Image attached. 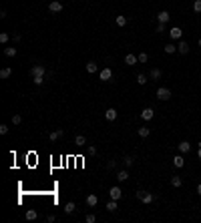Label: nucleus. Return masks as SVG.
<instances>
[{
    "label": "nucleus",
    "instance_id": "1",
    "mask_svg": "<svg viewBox=\"0 0 201 223\" xmlns=\"http://www.w3.org/2000/svg\"><path fill=\"white\" fill-rule=\"evenodd\" d=\"M137 199H139L141 203L149 205V203H153V199H155V195H153V193H147V191H137Z\"/></svg>",
    "mask_w": 201,
    "mask_h": 223
},
{
    "label": "nucleus",
    "instance_id": "2",
    "mask_svg": "<svg viewBox=\"0 0 201 223\" xmlns=\"http://www.w3.org/2000/svg\"><path fill=\"white\" fill-rule=\"evenodd\" d=\"M173 97L171 95V91L167 87H161V89H157V98H159V101H169V98Z\"/></svg>",
    "mask_w": 201,
    "mask_h": 223
},
{
    "label": "nucleus",
    "instance_id": "3",
    "mask_svg": "<svg viewBox=\"0 0 201 223\" xmlns=\"http://www.w3.org/2000/svg\"><path fill=\"white\" fill-rule=\"evenodd\" d=\"M30 75H32V79H34V76H44L46 75V68L42 66V64H34V66L30 68Z\"/></svg>",
    "mask_w": 201,
    "mask_h": 223
},
{
    "label": "nucleus",
    "instance_id": "4",
    "mask_svg": "<svg viewBox=\"0 0 201 223\" xmlns=\"http://www.w3.org/2000/svg\"><path fill=\"white\" fill-rule=\"evenodd\" d=\"M109 197H111V199H115V201H119V199L123 197V191H121V187H119V185L111 187V189H109Z\"/></svg>",
    "mask_w": 201,
    "mask_h": 223
},
{
    "label": "nucleus",
    "instance_id": "5",
    "mask_svg": "<svg viewBox=\"0 0 201 223\" xmlns=\"http://www.w3.org/2000/svg\"><path fill=\"white\" fill-rule=\"evenodd\" d=\"M169 36H171V40H181V36H183V30L179 26H173L169 30Z\"/></svg>",
    "mask_w": 201,
    "mask_h": 223
},
{
    "label": "nucleus",
    "instance_id": "6",
    "mask_svg": "<svg viewBox=\"0 0 201 223\" xmlns=\"http://www.w3.org/2000/svg\"><path fill=\"white\" fill-rule=\"evenodd\" d=\"M99 79L101 80H111L113 79V71H111V66H105L103 71L99 72Z\"/></svg>",
    "mask_w": 201,
    "mask_h": 223
},
{
    "label": "nucleus",
    "instance_id": "7",
    "mask_svg": "<svg viewBox=\"0 0 201 223\" xmlns=\"http://www.w3.org/2000/svg\"><path fill=\"white\" fill-rule=\"evenodd\" d=\"M153 117H155V111H153L151 107H147V109L141 111V119H143V121H151Z\"/></svg>",
    "mask_w": 201,
    "mask_h": 223
},
{
    "label": "nucleus",
    "instance_id": "8",
    "mask_svg": "<svg viewBox=\"0 0 201 223\" xmlns=\"http://www.w3.org/2000/svg\"><path fill=\"white\" fill-rule=\"evenodd\" d=\"M48 10H50V12H61V10H62V2H58V0H53V2L48 4Z\"/></svg>",
    "mask_w": 201,
    "mask_h": 223
},
{
    "label": "nucleus",
    "instance_id": "9",
    "mask_svg": "<svg viewBox=\"0 0 201 223\" xmlns=\"http://www.w3.org/2000/svg\"><path fill=\"white\" fill-rule=\"evenodd\" d=\"M117 109H107L105 111V119H107V121H115V119H117Z\"/></svg>",
    "mask_w": 201,
    "mask_h": 223
},
{
    "label": "nucleus",
    "instance_id": "10",
    "mask_svg": "<svg viewBox=\"0 0 201 223\" xmlns=\"http://www.w3.org/2000/svg\"><path fill=\"white\" fill-rule=\"evenodd\" d=\"M169 18H171V14H169L167 10H161L159 14H157V20H159V22H165V24H167V22H169Z\"/></svg>",
    "mask_w": 201,
    "mask_h": 223
},
{
    "label": "nucleus",
    "instance_id": "11",
    "mask_svg": "<svg viewBox=\"0 0 201 223\" xmlns=\"http://www.w3.org/2000/svg\"><path fill=\"white\" fill-rule=\"evenodd\" d=\"M161 75H163L161 68H151V71H149V79H153V80H159Z\"/></svg>",
    "mask_w": 201,
    "mask_h": 223
},
{
    "label": "nucleus",
    "instance_id": "12",
    "mask_svg": "<svg viewBox=\"0 0 201 223\" xmlns=\"http://www.w3.org/2000/svg\"><path fill=\"white\" fill-rule=\"evenodd\" d=\"M177 52L179 54H187V52H189V44H187L185 40H181V42H179V46H177Z\"/></svg>",
    "mask_w": 201,
    "mask_h": 223
},
{
    "label": "nucleus",
    "instance_id": "13",
    "mask_svg": "<svg viewBox=\"0 0 201 223\" xmlns=\"http://www.w3.org/2000/svg\"><path fill=\"white\" fill-rule=\"evenodd\" d=\"M177 149H179V153H189V149H191L189 141H181V143L177 145Z\"/></svg>",
    "mask_w": 201,
    "mask_h": 223
},
{
    "label": "nucleus",
    "instance_id": "14",
    "mask_svg": "<svg viewBox=\"0 0 201 223\" xmlns=\"http://www.w3.org/2000/svg\"><path fill=\"white\" fill-rule=\"evenodd\" d=\"M173 165L177 167V169H181V167L185 165V159H183V155H175V157H173Z\"/></svg>",
    "mask_w": 201,
    "mask_h": 223
},
{
    "label": "nucleus",
    "instance_id": "15",
    "mask_svg": "<svg viewBox=\"0 0 201 223\" xmlns=\"http://www.w3.org/2000/svg\"><path fill=\"white\" fill-rule=\"evenodd\" d=\"M97 203H99V197H97L95 193H91V195L87 197V205H89V207H95Z\"/></svg>",
    "mask_w": 201,
    "mask_h": 223
},
{
    "label": "nucleus",
    "instance_id": "16",
    "mask_svg": "<svg viewBox=\"0 0 201 223\" xmlns=\"http://www.w3.org/2000/svg\"><path fill=\"white\" fill-rule=\"evenodd\" d=\"M139 62V58H137V54H127L125 57V64H129V66H133V64Z\"/></svg>",
    "mask_w": 201,
    "mask_h": 223
},
{
    "label": "nucleus",
    "instance_id": "17",
    "mask_svg": "<svg viewBox=\"0 0 201 223\" xmlns=\"http://www.w3.org/2000/svg\"><path fill=\"white\" fill-rule=\"evenodd\" d=\"M127 179H129V173H127V169H123V171H119V173H117V181H119V183H125Z\"/></svg>",
    "mask_w": 201,
    "mask_h": 223
},
{
    "label": "nucleus",
    "instance_id": "18",
    "mask_svg": "<svg viewBox=\"0 0 201 223\" xmlns=\"http://www.w3.org/2000/svg\"><path fill=\"white\" fill-rule=\"evenodd\" d=\"M171 185L175 187V189H179V187L183 185V181H181V177H177V175H173V177H171Z\"/></svg>",
    "mask_w": 201,
    "mask_h": 223
},
{
    "label": "nucleus",
    "instance_id": "19",
    "mask_svg": "<svg viewBox=\"0 0 201 223\" xmlns=\"http://www.w3.org/2000/svg\"><path fill=\"white\" fill-rule=\"evenodd\" d=\"M137 133H139V137H141V139H145V137H149V135H151V129H149V127H141Z\"/></svg>",
    "mask_w": 201,
    "mask_h": 223
},
{
    "label": "nucleus",
    "instance_id": "20",
    "mask_svg": "<svg viewBox=\"0 0 201 223\" xmlns=\"http://www.w3.org/2000/svg\"><path fill=\"white\" fill-rule=\"evenodd\" d=\"M10 75H12V68L10 66H6V68L0 71V79H10Z\"/></svg>",
    "mask_w": 201,
    "mask_h": 223
},
{
    "label": "nucleus",
    "instance_id": "21",
    "mask_svg": "<svg viewBox=\"0 0 201 223\" xmlns=\"http://www.w3.org/2000/svg\"><path fill=\"white\" fill-rule=\"evenodd\" d=\"M97 71H99V66H97V62H95V61L87 62V72H91V75H93V72H97Z\"/></svg>",
    "mask_w": 201,
    "mask_h": 223
},
{
    "label": "nucleus",
    "instance_id": "22",
    "mask_svg": "<svg viewBox=\"0 0 201 223\" xmlns=\"http://www.w3.org/2000/svg\"><path fill=\"white\" fill-rule=\"evenodd\" d=\"M85 143H87V139H85V135H76V137H75V145H76V147H83Z\"/></svg>",
    "mask_w": 201,
    "mask_h": 223
},
{
    "label": "nucleus",
    "instance_id": "23",
    "mask_svg": "<svg viewBox=\"0 0 201 223\" xmlns=\"http://www.w3.org/2000/svg\"><path fill=\"white\" fill-rule=\"evenodd\" d=\"M165 52H167V54H173V52H177V46H175L173 44V42H169V44H165Z\"/></svg>",
    "mask_w": 201,
    "mask_h": 223
},
{
    "label": "nucleus",
    "instance_id": "24",
    "mask_svg": "<svg viewBox=\"0 0 201 223\" xmlns=\"http://www.w3.org/2000/svg\"><path fill=\"white\" fill-rule=\"evenodd\" d=\"M58 137H62V129H57V131H53V133L48 135V139H50V141H57Z\"/></svg>",
    "mask_w": 201,
    "mask_h": 223
},
{
    "label": "nucleus",
    "instance_id": "25",
    "mask_svg": "<svg viewBox=\"0 0 201 223\" xmlns=\"http://www.w3.org/2000/svg\"><path fill=\"white\" fill-rule=\"evenodd\" d=\"M75 209H76V205L72 203V201H68V203L65 205V213H68V215H71V213H75Z\"/></svg>",
    "mask_w": 201,
    "mask_h": 223
},
{
    "label": "nucleus",
    "instance_id": "26",
    "mask_svg": "<svg viewBox=\"0 0 201 223\" xmlns=\"http://www.w3.org/2000/svg\"><path fill=\"white\" fill-rule=\"evenodd\" d=\"M36 217H38L36 209H28V211H26V219H28V221H34Z\"/></svg>",
    "mask_w": 201,
    "mask_h": 223
},
{
    "label": "nucleus",
    "instance_id": "27",
    "mask_svg": "<svg viewBox=\"0 0 201 223\" xmlns=\"http://www.w3.org/2000/svg\"><path fill=\"white\" fill-rule=\"evenodd\" d=\"M115 22H117V26H125L129 20H127V16H117V18H115Z\"/></svg>",
    "mask_w": 201,
    "mask_h": 223
},
{
    "label": "nucleus",
    "instance_id": "28",
    "mask_svg": "<svg viewBox=\"0 0 201 223\" xmlns=\"http://www.w3.org/2000/svg\"><path fill=\"white\" fill-rule=\"evenodd\" d=\"M8 40H10V34L8 32H0V44H6Z\"/></svg>",
    "mask_w": 201,
    "mask_h": 223
},
{
    "label": "nucleus",
    "instance_id": "29",
    "mask_svg": "<svg viewBox=\"0 0 201 223\" xmlns=\"http://www.w3.org/2000/svg\"><path fill=\"white\" fill-rule=\"evenodd\" d=\"M107 209H109V211H117V201L111 199L109 203H107Z\"/></svg>",
    "mask_w": 201,
    "mask_h": 223
},
{
    "label": "nucleus",
    "instance_id": "30",
    "mask_svg": "<svg viewBox=\"0 0 201 223\" xmlns=\"http://www.w3.org/2000/svg\"><path fill=\"white\" fill-rule=\"evenodd\" d=\"M137 58H139V62H147L149 61V54L147 52H139V54H137Z\"/></svg>",
    "mask_w": 201,
    "mask_h": 223
},
{
    "label": "nucleus",
    "instance_id": "31",
    "mask_svg": "<svg viewBox=\"0 0 201 223\" xmlns=\"http://www.w3.org/2000/svg\"><path fill=\"white\" fill-rule=\"evenodd\" d=\"M123 163H125V167H131V165H133V163H135V159H133V157H131V155H127L125 159H123Z\"/></svg>",
    "mask_w": 201,
    "mask_h": 223
},
{
    "label": "nucleus",
    "instance_id": "32",
    "mask_svg": "<svg viewBox=\"0 0 201 223\" xmlns=\"http://www.w3.org/2000/svg\"><path fill=\"white\" fill-rule=\"evenodd\" d=\"M4 54H6V57H14V54H16V48L8 46V48H4Z\"/></svg>",
    "mask_w": 201,
    "mask_h": 223
},
{
    "label": "nucleus",
    "instance_id": "33",
    "mask_svg": "<svg viewBox=\"0 0 201 223\" xmlns=\"http://www.w3.org/2000/svg\"><path fill=\"white\" fill-rule=\"evenodd\" d=\"M32 83L36 84V87H40V84L44 83V76H34V79H32Z\"/></svg>",
    "mask_w": 201,
    "mask_h": 223
},
{
    "label": "nucleus",
    "instance_id": "34",
    "mask_svg": "<svg viewBox=\"0 0 201 223\" xmlns=\"http://www.w3.org/2000/svg\"><path fill=\"white\" fill-rule=\"evenodd\" d=\"M137 83L145 84V83H147V75H137Z\"/></svg>",
    "mask_w": 201,
    "mask_h": 223
},
{
    "label": "nucleus",
    "instance_id": "35",
    "mask_svg": "<svg viewBox=\"0 0 201 223\" xmlns=\"http://www.w3.org/2000/svg\"><path fill=\"white\" fill-rule=\"evenodd\" d=\"M85 221H87V223H95V221H97V217H95V213H89V215H87V217H85Z\"/></svg>",
    "mask_w": 201,
    "mask_h": 223
},
{
    "label": "nucleus",
    "instance_id": "36",
    "mask_svg": "<svg viewBox=\"0 0 201 223\" xmlns=\"http://www.w3.org/2000/svg\"><path fill=\"white\" fill-rule=\"evenodd\" d=\"M165 30H167V26H165V22H159V24H157V32H165Z\"/></svg>",
    "mask_w": 201,
    "mask_h": 223
},
{
    "label": "nucleus",
    "instance_id": "37",
    "mask_svg": "<svg viewBox=\"0 0 201 223\" xmlns=\"http://www.w3.org/2000/svg\"><path fill=\"white\" fill-rule=\"evenodd\" d=\"M193 10L195 12H201V0H195V2H193Z\"/></svg>",
    "mask_w": 201,
    "mask_h": 223
},
{
    "label": "nucleus",
    "instance_id": "38",
    "mask_svg": "<svg viewBox=\"0 0 201 223\" xmlns=\"http://www.w3.org/2000/svg\"><path fill=\"white\" fill-rule=\"evenodd\" d=\"M12 123H14V125H20V123H22V117H20V115H14V117H12Z\"/></svg>",
    "mask_w": 201,
    "mask_h": 223
},
{
    "label": "nucleus",
    "instance_id": "39",
    "mask_svg": "<svg viewBox=\"0 0 201 223\" xmlns=\"http://www.w3.org/2000/svg\"><path fill=\"white\" fill-rule=\"evenodd\" d=\"M115 165H117V161H109L107 163V169H115Z\"/></svg>",
    "mask_w": 201,
    "mask_h": 223
},
{
    "label": "nucleus",
    "instance_id": "40",
    "mask_svg": "<svg viewBox=\"0 0 201 223\" xmlns=\"http://www.w3.org/2000/svg\"><path fill=\"white\" fill-rule=\"evenodd\" d=\"M20 38H22V36H20V34H18V32H14V34H12V40H14V42H18V40H20Z\"/></svg>",
    "mask_w": 201,
    "mask_h": 223
},
{
    "label": "nucleus",
    "instance_id": "41",
    "mask_svg": "<svg viewBox=\"0 0 201 223\" xmlns=\"http://www.w3.org/2000/svg\"><path fill=\"white\" fill-rule=\"evenodd\" d=\"M0 133H2V135H6V133H8V127H6V125H0Z\"/></svg>",
    "mask_w": 201,
    "mask_h": 223
},
{
    "label": "nucleus",
    "instance_id": "42",
    "mask_svg": "<svg viewBox=\"0 0 201 223\" xmlns=\"http://www.w3.org/2000/svg\"><path fill=\"white\" fill-rule=\"evenodd\" d=\"M87 151H89V153H91V155H97V149H95V147H93V145H91V147H89V149H87Z\"/></svg>",
    "mask_w": 201,
    "mask_h": 223
},
{
    "label": "nucleus",
    "instance_id": "43",
    "mask_svg": "<svg viewBox=\"0 0 201 223\" xmlns=\"http://www.w3.org/2000/svg\"><path fill=\"white\" fill-rule=\"evenodd\" d=\"M54 219H57L54 215H48V217H46V221H48V223H54Z\"/></svg>",
    "mask_w": 201,
    "mask_h": 223
},
{
    "label": "nucleus",
    "instance_id": "44",
    "mask_svg": "<svg viewBox=\"0 0 201 223\" xmlns=\"http://www.w3.org/2000/svg\"><path fill=\"white\" fill-rule=\"evenodd\" d=\"M197 195H201V183L197 185Z\"/></svg>",
    "mask_w": 201,
    "mask_h": 223
},
{
    "label": "nucleus",
    "instance_id": "45",
    "mask_svg": "<svg viewBox=\"0 0 201 223\" xmlns=\"http://www.w3.org/2000/svg\"><path fill=\"white\" fill-rule=\"evenodd\" d=\"M197 157H199V159H201V147L197 149Z\"/></svg>",
    "mask_w": 201,
    "mask_h": 223
},
{
    "label": "nucleus",
    "instance_id": "46",
    "mask_svg": "<svg viewBox=\"0 0 201 223\" xmlns=\"http://www.w3.org/2000/svg\"><path fill=\"white\" fill-rule=\"evenodd\" d=\"M197 44H199V46H201V38H199V40H197Z\"/></svg>",
    "mask_w": 201,
    "mask_h": 223
}]
</instances>
